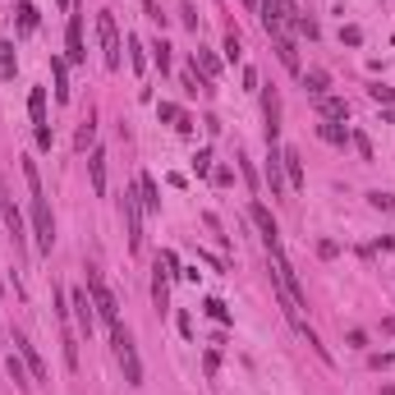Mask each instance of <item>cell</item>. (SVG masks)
<instances>
[{
	"instance_id": "obj_27",
	"label": "cell",
	"mask_w": 395,
	"mask_h": 395,
	"mask_svg": "<svg viewBox=\"0 0 395 395\" xmlns=\"http://www.w3.org/2000/svg\"><path fill=\"white\" fill-rule=\"evenodd\" d=\"M92 138H97V124H92V115H88V120H83V129H78V138H74V147H78V152H88Z\"/></svg>"
},
{
	"instance_id": "obj_21",
	"label": "cell",
	"mask_w": 395,
	"mask_h": 395,
	"mask_svg": "<svg viewBox=\"0 0 395 395\" xmlns=\"http://www.w3.org/2000/svg\"><path fill=\"white\" fill-rule=\"evenodd\" d=\"M156 115H161V120H170L175 129H180V134H189V115H184L180 106H170V101H161V106H156Z\"/></svg>"
},
{
	"instance_id": "obj_2",
	"label": "cell",
	"mask_w": 395,
	"mask_h": 395,
	"mask_svg": "<svg viewBox=\"0 0 395 395\" xmlns=\"http://www.w3.org/2000/svg\"><path fill=\"white\" fill-rule=\"evenodd\" d=\"M110 345H115V359H120V368H124V381H129V386H143V363H138L134 335L124 331V322L110 326Z\"/></svg>"
},
{
	"instance_id": "obj_10",
	"label": "cell",
	"mask_w": 395,
	"mask_h": 395,
	"mask_svg": "<svg viewBox=\"0 0 395 395\" xmlns=\"http://www.w3.org/2000/svg\"><path fill=\"white\" fill-rule=\"evenodd\" d=\"M248 216H253V226H258V235H262V243H267V248H272V243H280V230H276L272 212H267L262 202H253V207H248Z\"/></svg>"
},
{
	"instance_id": "obj_30",
	"label": "cell",
	"mask_w": 395,
	"mask_h": 395,
	"mask_svg": "<svg viewBox=\"0 0 395 395\" xmlns=\"http://www.w3.org/2000/svg\"><path fill=\"white\" fill-rule=\"evenodd\" d=\"M32 28H37V10L23 0V5H19V32H32Z\"/></svg>"
},
{
	"instance_id": "obj_36",
	"label": "cell",
	"mask_w": 395,
	"mask_h": 395,
	"mask_svg": "<svg viewBox=\"0 0 395 395\" xmlns=\"http://www.w3.org/2000/svg\"><path fill=\"white\" fill-rule=\"evenodd\" d=\"M193 170H198V175H207V170H212V152H198L193 156Z\"/></svg>"
},
{
	"instance_id": "obj_22",
	"label": "cell",
	"mask_w": 395,
	"mask_h": 395,
	"mask_svg": "<svg viewBox=\"0 0 395 395\" xmlns=\"http://www.w3.org/2000/svg\"><path fill=\"white\" fill-rule=\"evenodd\" d=\"M28 110H32V124H37V129H46V92H42V88H32Z\"/></svg>"
},
{
	"instance_id": "obj_11",
	"label": "cell",
	"mask_w": 395,
	"mask_h": 395,
	"mask_svg": "<svg viewBox=\"0 0 395 395\" xmlns=\"http://www.w3.org/2000/svg\"><path fill=\"white\" fill-rule=\"evenodd\" d=\"M14 350L23 354V363H28L32 381H46V363H42V354L32 350V340H28V335H19V331H14Z\"/></svg>"
},
{
	"instance_id": "obj_31",
	"label": "cell",
	"mask_w": 395,
	"mask_h": 395,
	"mask_svg": "<svg viewBox=\"0 0 395 395\" xmlns=\"http://www.w3.org/2000/svg\"><path fill=\"white\" fill-rule=\"evenodd\" d=\"M243 56V42H239V32H226V60H239Z\"/></svg>"
},
{
	"instance_id": "obj_28",
	"label": "cell",
	"mask_w": 395,
	"mask_h": 395,
	"mask_svg": "<svg viewBox=\"0 0 395 395\" xmlns=\"http://www.w3.org/2000/svg\"><path fill=\"white\" fill-rule=\"evenodd\" d=\"M368 97H372L377 106H395V88H386V83H372V88H368Z\"/></svg>"
},
{
	"instance_id": "obj_26",
	"label": "cell",
	"mask_w": 395,
	"mask_h": 395,
	"mask_svg": "<svg viewBox=\"0 0 395 395\" xmlns=\"http://www.w3.org/2000/svg\"><path fill=\"white\" fill-rule=\"evenodd\" d=\"M14 69H19V60H14V42H5V46H0V74L14 78Z\"/></svg>"
},
{
	"instance_id": "obj_35",
	"label": "cell",
	"mask_w": 395,
	"mask_h": 395,
	"mask_svg": "<svg viewBox=\"0 0 395 395\" xmlns=\"http://www.w3.org/2000/svg\"><path fill=\"white\" fill-rule=\"evenodd\" d=\"M129 51H134V69L143 74V64H147V60H143V42H138V37H129Z\"/></svg>"
},
{
	"instance_id": "obj_18",
	"label": "cell",
	"mask_w": 395,
	"mask_h": 395,
	"mask_svg": "<svg viewBox=\"0 0 395 395\" xmlns=\"http://www.w3.org/2000/svg\"><path fill=\"white\" fill-rule=\"evenodd\" d=\"M51 78H56V101H69V64L60 56L51 60Z\"/></svg>"
},
{
	"instance_id": "obj_17",
	"label": "cell",
	"mask_w": 395,
	"mask_h": 395,
	"mask_svg": "<svg viewBox=\"0 0 395 395\" xmlns=\"http://www.w3.org/2000/svg\"><path fill=\"white\" fill-rule=\"evenodd\" d=\"M276 42V56H280V64H285L289 74H299V46L289 42V37H272Z\"/></svg>"
},
{
	"instance_id": "obj_24",
	"label": "cell",
	"mask_w": 395,
	"mask_h": 395,
	"mask_svg": "<svg viewBox=\"0 0 395 395\" xmlns=\"http://www.w3.org/2000/svg\"><path fill=\"white\" fill-rule=\"evenodd\" d=\"M5 368H10V377H14L19 381V386H32V377H28V372H23V354H10V359H5Z\"/></svg>"
},
{
	"instance_id": "obj_38",
	"label": "cell",
	"mask_w": 395,
	"mask_h": 395,
	"mask_svg": "<svg viewBox=\"0 0 395 395\" xmlns=\"http://www.w3.org/2000/svg\"><path fill=\"white\" fill-rule=\"evenodd\" d=\"M243 5H248V10H258V0H243Z\"/></svg>"
},
{
	"instance_id": "obj_13",
	"label": "cell",
	"mask_w": 395,
	"mask_h": 395,
	"mask_svg": "<svg viewBox=\"0 0 395 395\" xmlns=\"http://www.w3.org/2000/svg\"><path fill=\"white\" fill-rule=\"evenodd\" d=\"M69 60H88V51H83V14H69Z\"/></svg>"
},
{
	"instance_id": "obj_15",
	"label": "cell",
	"mask_w": 395,
	"mask_h": 395,
	"mask_svg": "<svg viewBox=\"0 0 395 395\" xmlns=\"http://www.w3.org/2000/svg\"><path fill=\"white\" fill-rule=\"evenodd\" d=\"M193 69H198L202 78H207V83H212V78L221 74V60H216V56L207 51V46H198V51H193Z\"/></svg>"
},
{
	"instance_id": "obj_23",
	"label": "cell",
	"mask_w": 395,
	"mask_h": 395,
	"mask_svg": "<svg viewBox=\"0 0 395 395\" xmlns=\"http://www.w3.org/2000/svg\"><path fill=\"white\" fill-rule=\"evenodd\" d=\"M152 304H156V313H166L170 308V289H166V276L156 272V280H152Z\"/></svg>"
},
{
	"instance_id": "obj_14",
	"label": "cell",
	"mask_w": 395,
	"mask_h": 395,
	"mask_svg": "<svg viewBox=\"0 0 395 395\" xmlns=\"http://www.w3.org/2000/svg\"><path fill=\"white\" fill-rule=\"evenodd\" d=\"M88 175H92V193L101 198V193H106V152H92L88 156Z\"/></svg>"
},
{
	"instance_id": "obj_34",
	"label": "cell",
	"mask_w": 395,
	"mask_h": 395,
	"mask_svg": "<svg viewBox=\"0 0 395 395\" xmlns=\"http://www.w3.org/2000/svg\"><path fill=\"white\" fill-rule=\"evenodd\" d=\"M350 143L359 147V156H363V161H372V143H368V134H350Z\"/></svg>"
},
{
	"instance_id": "obj_1",
	"label": "cell",
	"mask_w": 395,
	"mask_h": 395,
	"mask_svg": "<svg viewBox=\"0 0 395 395\" xmlns=\"http://www.w3.org/2000/svg\"><path fill=\"white\" fill-rule=\"evenodd\" d=\"M23 180H28V193H32V235H37V248L51 253L56 243V221H51V207H46V193H42V175L32 161H23Z\"/></svg>"
},
{
	"instance_id": "obj_5",
	"label": "cell",
	"mask_w": 395,
	"mask_h": 395,
	"mask_svg": "<svg viewBox=\"0 0 395 395\" xmlns=\"http://www.w3.org/2000/svg\"><path fill=\"white\" fill-rule=\"evenodd\" d=\"M88 294H92V304H97V318L106 322V326H115V322H120V308H115V294L106 289V280H101V276L92 272V267H88Z\"/></svg>"
},
{
	"instance_id": "obj_8",
	"label": "cell",
	"mask_w": 395,
	"mask_h": 395,
	"mask_svg": "<svg viewBox=\"0 0 395 395\" xmlns=\"http://www.w3.org/2000/svg\"><path fill=\"white\" fill-rule=\"evenodd\" d=\"M262 115H267V143H276L280 138V97H276V88L262 92Z\"/></svg>"
},
{
	"instance_id": "obj_37",
	"label": "cell",
	"mask_w": 395,
	"mask_h": 395,
	"mask_svg": "<svg viewBox=\"0 0 395 395\" xmlns=\"http://www.w3.org/2000/svg\"><path fill=\"white\" fill-rule=\"evenodd\" d=\"M340 42H350V46H359V42H363V32H359V28H340Z\"/></svg>"
},
{
	"instance_id": "obj_32",
	"label": "cell",
	"mask_w": 395,
	"mask_h": 395,
	"mask_svg": "<svg viewBox=\"0 0 395 395\" xmlns=\"http://www.w3.org/2000/svg\"><path fill=\"white\" fill-rule=\"evenodd\" d=\"M368 202H372L377 212H395V193H368Z\"/></svg>"
},
{
	"instance_id": "obj_16",
	"label": "cell",
	"mask_w": 395,
	"mask_h": 395,
	"mask_svg": "<svg viewBox=\"0 0 395 395\" xmlns=\"http://www.w3.org/2000/svg\"><path fill=\"white\" fill-rule=\"evenodd\" d=\"M138 198H143V212H161V193H156L152 175H138Z\"/></svg>"
},
{
	"instance_id": "obj_9",
	"label": "cell",
	"mask_w": 395,
	"mask_h": 395,
	"mask_svg": "<svg viewBox=\"0 0 395 395\" xmlns=\"http://www.w3.org/2000/svg\"><path fill=\"white\" fill-rule=\"evenodd\" d=\"M267 184H272V198L285 193V166H280V147L267 143Z\"/></svg>"
},
{
	"instance_id": "obj_6",
	"label": "cell",
	"mask_w": 395,
	"mask_h": 395,
	"mask_svg": "<svg viewBox=\"0 0 395 395\" xmlns=\"http://www.w3.org/2000/svg\"><path fill=\"white\" fill-rule=\"evenodd\" d=\"M124 235H129V248L143 253V198L138 193H124Z\"/></svg>"
},
{
	"instance_id": "obj_4",
	"label": "cell",
	"mask_w": 395,
	"mask_h": 395,
	"mask_svg": "<svg viewBox=\"0 0 395 395\" xmlns=\"http://www.w3.org/2000/svg\"><path fill=\"white\" fill-rule=\"evenodd\" d=\"M97 37H101V60H106V69H120V28H115V14H110V10L97 14Z\"/></svg>"
},
{
	"instance_id": "obj_20",
	"label": "cell",
	"mask_w": 395,
	"mask_h": 395,
	"mask_svg": "<svg viewBox=\"0 0 395 395\" xmlns=\"http://www.w3.org/2000/svg\"><path fill=\"white\" fill-rule=\"evenodd\" d=\"M318 134H322V143H331V147H345V143H350V129H340L335 120H322Z\"/></svg>"
},
{
	"instance_id": "obj_19",
	"label": "cell",
	"mask_w": 395,
	"mask_h": 395,
	"mask_svg": "<svg viewBox=\"0 0 395 395\" xmlns=\"http://www.w3.org/2000/svg\"><path fill=\"white\" fill-rule=\"evenodd\" d=\"M318 110H322V120H345L350 115L345 97H318Z\"/></svg>"
},
{
	"instance_id": "obj_33",
	"label": "cell",
	"mask_w": 395,
	"mask_h": 395,
	"mask_svg": "<svg viewBox=\"0 0 395 395\" xmlns=\"http://www.w3.org/2000/svg\"><path fill=\"white\" fill-rule=\"evenodd\" d=\"M202 308H207V318H216V322H230V308L221 304V299H207Z\"/></svg>"
},
{
	"instance_id": "obj_12",
	"label": "cell",
	"mask_w": 395,
	"mask_h": 395,
	"mask_svg": "<svg viewBox=\"0 0 395 395\" xmlns=\"http://www.w3.org/2000/svg\"><path fill=\"white\" fill-rule=\"evenodd\" d=\"M280 166H285V184L289 189H304V156L294 147H280Z\"/></svg>"
},
{
	"instance_id": "obj_25",
	"label": "cell",
	"mask_w": 395,
	"mask_h": 395,
	"mask_svg": "<svg viewBox=\"0 0 395 395\" xmlns=\"http://www.w3.org/2000/svg\"><path fill=\"white\" fill-rule=\"evenodd\" d=\"M326 83H331V78L322 74V69H308V74H304V88L313 92V97H326Z\"/></svg>"
},
{
	"instance_id": "obj_3",
	"label": "cell",
	"mask_w": 395,
	"mask_h": 395,
	"mask_svg": "<svg viewBox=\"0 0 395 395\" xmlns=\"http://www.w3.org/2000/svg\"><path fill=\"white\" fill-rule=\"evenodd\" d=\"M0 226H5V239L14 243V253H23V243H28V230H23V216H19L14 198H10V184H0Z\"/></svg>"
},
{
	"instance_id": "obj_7",
	"label": "cell",
	"mask_w": 395,
	"mask_h": 395,
	"mask_svg": "<svg viewBox=\"0 0 395 395\" xmlns=\"http://www.w3.org/2000/svg\"><path fill=\"white\" fill-rule=\"evenodd\" d=\"M69 308H74V318H78V331L92 340V326H97V304H92V294L88 289H74V294H69Z\"/></svg>"
},
{
	"instance_id": "obj_29",
	"label": "cell",
	"mask_w": 395,
	"mask_h": 395,
	"mask_svg": "<svg viewBox=\"0 0 395 395\" xmlns=\"http://www.w3.org/2000/svg\"><path fill=\"white\" fill-rule=\"evenodd\" d=\"M152 64L161 69V74L170 69V42H152Z\"/></svg>"
}]
</instances>
